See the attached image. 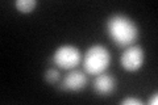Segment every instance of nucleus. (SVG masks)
<instances>
[{"label":"nucleus","instance_id":"10","mask_svg":"<svg viewBox=\"0 0 158 105\" xmlns=\"http://www.w3.org/2000/svg\"><path fill=\"white\" fill-rule=\"evenodd\" d=\"M148 104H149V105H157L158 104V93L157 92H154L150 96V99L148 100Z\"/></svg>","mask_w":158,"mask_h":105},{"label":"nucleus","instance_id":"4","mask_svg":"<svg viewBox=\"0 0 158 105\" xmlns=\"http://www.w3.org/2000/svg\"><path fill=\"white\" fill-rule=\"evenodd\" d=\"M145 63V50L140 45H131L125 47L120 57L121 67L128 72L138 71Z\"/></svg>","mask_w":158,"mask_h":105},{"label":"nucleus","instance_id":"2","mask_svg":"<svg viewBox=\"0 0 158 105\" xmlns=\"http://www.w3.org/2000/svg\"><path fill=\"white\" fill-rule=\"evenodd\" d=\"M111 64V54L106 46L95 43L87 49L83 57V68L90 75H96L106 72Z\"/></svg>","mask_w":158,"mask_h":105},{"label":"nucleus","instance_id":"7","mask_svg":"<svg viewBox=\"0 0 158 105\" xmlns=\"http://www.w3.org/2000/svg\"><path fill=\"white\" fill-rule=\"evenodd\" d=\"M37 6V0H16L15 2V7L20 13H32Z\"/></svg>","mask_w":158,"mask_h":105},{"label":"nucleus","instance_id":"5","mask_svg":"<svg viewBox=\"0 0 158 105\" xmlns=\"http://www.w3.org/2000/svg\"><path fill=\"white\" fill-rule=\"evenodd\" d=\"M94 91L100 96H108L112 95L116 88V79L113 75L108 72H102L95 76L94 80Z\"/></svg>","mask_w":158,"mask_h":105},{"label":"nucleus","instance_id":"1","mask_svg":"<svg viewBox=\"0 0 158 105\" xmlns=\"http://www.w3.org/2000/svg\"><path fill=\"white\" fill-rule=\"evenodd\" d=\"M106 29L110 38L120 47L135 45L138 38V28L136 22L124 14H112L107 20Z\"/></svg>","mask_w":158,"mask_h":105},{"label":"nucleus","instance_id":"9","mask_svg":"<svg viewBox=\"0 0 158 105\" xmlns=\"http://www.w3.org/2000/svg\"><path fill=\"white\" fill-rule=\"evenodd\" d=\"M121 104L123 105H141L142 103L138 99H135V97H125L121 101Z\"/></svg>","mask_w":158,"mask_h":105},{"label":"nucleus","instance_id":"3","mask_svg":"<svg viewBox=\"0 0 158 105\" xmlns=\"http://www.w3.org/2000/svg\"><path fill=\"white\" fill-rule=\"evenodd\" d=\"M53 63L63 70H74L82 61V53L74 45H62L53 54Z\"/></svg>","mask_w":158,"mask_h":105},{"label":"nucleus","instance_id":"8","mask_svg":"<svg viewBox=\"0 0 158 105\" xmlns=\"http://www.w3.org/2000/svg\"><path fill=\"white\" fill-rule=\"evenodd\" d=\"M44 79H45L48 83H50V84H56L59 79H61V74H59V71L56 70V68H49L48 71H45Z\"/></svg>","mask_w":158,"mask_h":105},{"label":"nucleus","instance_id":"6","mask_svg":"<svg viewBox=\"0 0 158 105\" xmlns=\"http://www.w3.org/2000/svg\"><path fill=\"white\" fill-rule=\"evenodd\" d=\"M87 84V76L83 71L79 70H71L69 74L65 75L62 80V87L71 92H78L82 91Z\"/></svg>","mask_w":158,"mask_h":105}]
</instances>
